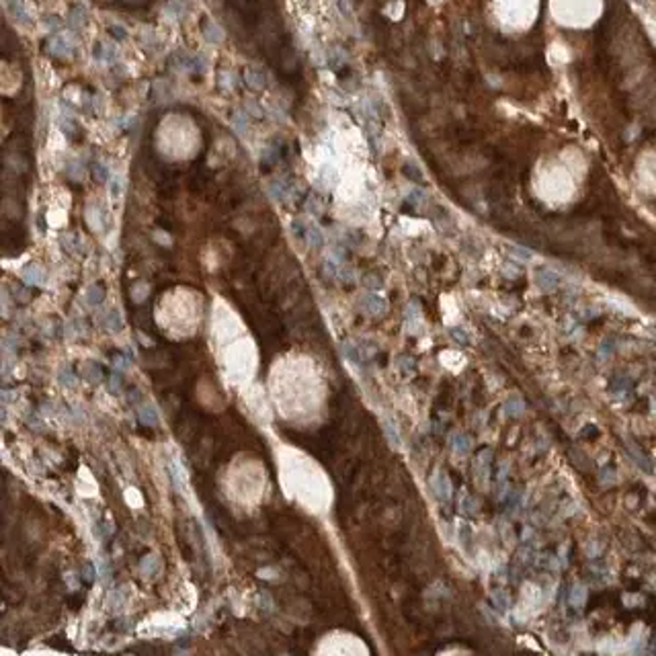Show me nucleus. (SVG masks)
<instances>
[{"mask_svg":"<svg viewBox=\"0 0 656 656\" xmlns=\"http://www.w3.org/2000/svg\"><path fill=\"white\" fill-rule=\"evenodd\" d=\"M523 410H525V402L519 398V396H511L506 402H504V412L508 414V416H519V414H523Z\"/></svg>","mask_w":656,"mask_h":656,"instance_id":"f03ea898","label":"nucleus"},{"mask_svg":"<svg viewBox=\"0 0 656 656\" xmlns=\"http://www.w3.org/2000/svg\"><path fill=\"white\" fill-rule=\"evenodd\" d=\"M140 568H142V572H144L146 576H148V574H154L156 568H158V558H156V556H146Z\"/></svg>","mask_w":656,"mask_h":656,"instance_id":"423d86ee","label":"nucleus"},{"mask_svg":"<svg viewBox=\"0 0 656 656\" xmlns=\"http://www.w3.org/2000/svg\"><path fill=\"white\" fill-rule=\"evenodd\" d=\"M138 416H140V421H142L144 425H148V427H154V425L158 423L156 410H154L152 406H140V410H138Z\"/></svg>","mask_w":656,"mask_h":656,"instance_id":"20e7f679","label":"nucleus"},{"mask_svg":"<svg viewBox=\"0 0 656 656\" xmlns=\"http://www.w3.org/2000/svg\"><path fill=\"white\" fill-rule=\"evenodd\" d=\"M494 603H496V609H498V611H506V607H508V597H506V593L496 591V593H494Z\"/></svg>","mask_w":656,"mask_h":656,"instance_id":"0eeeda50","label":"nucleus"},{"mask_svg":"<svg viewBox=\"0 0 656 656\" xmlns=\"http://www.w3.org/2000/svg\"><path fill=\"white\" fill-rule=\"evenodd\" d=\"M84 572H86V574H84V578H86V580L90 582V580L95 578V568H93L90 564H86V570H84Z\"/></svg>","mask_w":656,"mask_h":656,"instance_id":"6e6552de","label":"nucleus"},{"mask_svg":"<svg viewBox=\"0 0 656 656\" xmlns=\"http://www.w3.org/2000/svg\"><path fill=\"white\" fill-rule=\"evenodd\" d=\"M384 433H386L388 441L398 449L400 447V435H398V429H396V425L392 421H384Z\"/></svg>","mask_w":656,"mask_h":656,"instance_id":"39448f33","label":"nucleus"},{"mask_svg":"<svg viewBox=\"0 0 656 656\" xmlns=\"http://www.w3.org/2000/svg\"><path fill=\"white\" fill-rule=\"evenodd\" d=\"M433 490L435 494L441 498V500H447L449 498V494H451V484H449V478L445 476V474H437L435 476V480H433Z\"/></svg>","mask_w":656,"mask_h":656,"instance_id":"f257e3e1","label":"nucleus"},{"mask_svg":"<svg viewBox=\"0 0 656 656\" xmlns=\"http://www.w3.org/2000/svg\"><path fill=\"white\" fill-rule=\"evenodd\" d=\"M451 447H453L455 453L466 455V453L470 451V439H468L464 433H455V435L451 437Z\"/></svg>","mask_w":656,"mask_h":656,"instance_id":"7ed1b4c3","label":"nucleus"}]
</instances>
